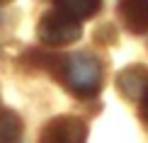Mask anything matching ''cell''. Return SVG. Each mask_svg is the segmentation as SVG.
I'll return each instance as SVG.
<instances>
[{
	"label": "cell",
	"instance_id": "cell-1",
	"mask_svg": "<svg viewBox=\"0 0 148 143\" xmlns=\"http://www.w3.org/2000/svg\"><path fill=\"white\" fill-rule=\"evenodd\" d=\"M63 80L78 97H92L102 88V66L92 53L78 51L66 58Z\"/></svg>",
	"mask_w": 148,
	"mask_h": 143
},
{
	"label": "cell",
	"instance_id": "cell-2",
	"mask_svg": "<svg viewBox=\"0 0 148 143\" xmlns=\"http://www.w3.org/2000/svg\"><path fill=\"white\" fill-rule=\"evenodd\" d=\"M36 36L46 46H66V44H73V41H78L83 36V27H80V22L75 17L66 15L61 10H53L41 17Z\"/></svg>",
	"mask_w": 148,
	"mask_h": 143
},
{
	"label": "cell",
	"instance_id": "cell-3",
	"mask_svg": "<svg viewBox=\"0 0 148 143\" xmlns=\"http://www.w3.org/2000/svg\"><path fill=\"white\" fill-rule=\"evenodd\" d=\"M39 143H88V126L78 116H56L44 124Z\"/></svg>",
	"mask_w": 148,
	"mask_h": 143
},
{
	"label": "cell",
	"instance_id": "cell-4",
	"mask_svg": "<svg viewBox=\"0 0 148 143\" xmlns=\"http://www.w3.org/2000/svg\"><path fill=\"white\" fill-rule=\"evenodd\" d=\"M119 17L131 34L148 32V0H121Z\"/></svg>",
	"mask_w": 148,
	"mask_h": 143
},
{
	"label": "cell",
	"instance_id": "cell-5",
	"mask_svg": "<svg viewBox=\"0 0 148 143\" xmlns=\"http://www.w3.org/2000/svg\"><path fill=\"white\" fill-rule=\"evenodd\" d=\"M116 85H119V92L126 99H141V95L148 88V68L143 66H129L119 73L116 78Z\"/></svg>",
	"mask_w": 148,
	"mask_h": 143
},
{
	"label": "cell",
	"instance_id": "cell-6",
	"mask_svg": "<svg viewBox=\"0 0 148 143\" xmlns=\"http://www.w3.org/2000/svg\"><path fill=\"white\" fill-rule=\"evenodd\" d=\"M58 10L66 12V15L75 17V20H85V17L97 15L102 0H56Z\"/></svg>",
	"mask_w": 148,
	"mask_h": 143
},
{
	"label": "cell",
	"instance_id": "cell-7",
	"mask_svg": "<svg viewBox=\"0 0 148 143\" xmlns=\"http://www.w3.org/2000/svg\"><path fill=\"white\" fill-rule=\"evenodd\" d=\"M22 138V121L12 109L0 112V143H20Z\"/></svg>",
	"mask_w": 148,
	"mask_h": 143
},
{
	"label": "cell",
	"instance_id": "cell-8",
	"mask_svg": "<svg viewBox=\"0 0 148 143\" xmlns=\"http://www.w3.org/2000/svg\"><path fill=\"white\" fill-rule=\"evenodd\" d=\"M141 99H143V109H141V112H143V116L148 119V88H146L143 95H141Z\"/></svg>",
	"mask_w": 148,
	"mask_h": 143
},
{
	"label": "cell",
	"instance_id": "cell-9",
	"mask_svg": "<svg viewBox=\"0 0 148 143\" xmlns=\"http://www.w3.org/2000/svg\"><path fill=\"white\" fill-rule=\"evenodd\" d=\"M3 3H10V0H0V5H3Z\"/></svg>",
	"mask_w": 148,
	"mask_h": 143
}]
</instances>
